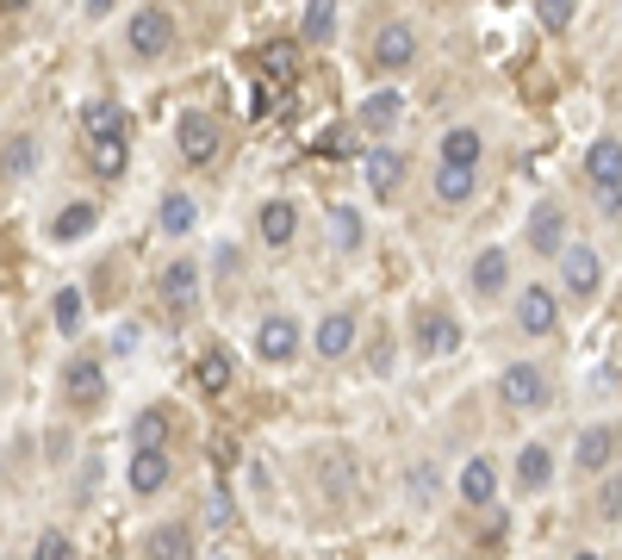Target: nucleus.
<instances>
[{
	"instance_id": "obj_1",
	"label": "nucleus",
	"mask_w": 622,
	"mask_h": 560,
	"mask_svg": "<svg viewBox=\"0 0 622 560\" xmlns=\"http://www.w3.org/2000/svg\"><path fill=\"white\" fill-rule=\"evenodd\" d=\"M125 50H131V57H169V50H175V20H169V13H162V7H137L131 20H125Z\"/></svg>"
},
{
	"instance_id": "obj_2",
	"label": "nucleus",
	"mask_w": 622,
	"mask_h": 560,
	"mask_svg": "<svg viewBox=\"0 0 622 560\" xmlns=\"http://www.w3.org/2000/svg\"><path fill=\"white\" fill-rule=\"evenodd\" d=\"M218 144H224V132H218V118L212 113H181L175 118V150L187 169H206L218 156Z\"/></svg>"
},
{
	"instance_id": "obj_3",
	"label": "nucleus",
	"mask_w": 622,
	"mask_h": 560,
	"mask_svg": "<svg viewBox=\"0 0 622 560\" xmlns=\"http://www.w3.org/2000/svg\"><path fill=\"white\" fill-rule=\"evenodd\" d=\"M498 399H505L510 411H542V405H548V374H542L535 362L505 367V380H498Z\"/></svg>"
},
{
	"instance_id": "obj_4",
	"label": "nucleus",
	"mask_w": 622,
	"mask_h": 560,
	"mask_svg": "<svg viewBox=\"0 0 622 560\" xmlns=\"http://www.w3.org/2000/svg\"><path fill=\"white\" fill-rule=\"evenodd\" d=\"M561 287L573 293V299H591V293L603 287V262L591 243H566L561 250Z\"/></svg>"
},
{
	"instance_id": "obj_5",
	"label": "nucleus",
	"mask_w": 622,
	"mask_h": 560,
	"mask_svg": "<svg viewBox=\"0 0 622 560\" xmlns=\"http://www.w3.org/2000/svg\"><path fill=\"white\" fill-rule=\"evenodd\" d=\"M156 293H162V306L175 311V318H194V306H199V262H169L162 281H156Z\"/></svg>"
},
{
	"instance_id": "obj_6",
	"label": "nucleus",
	"mask_w": 622,
	"mask_h": 560,
	"mask_svg": "<svg viewBox=\"0 0 622 560\" xmlns=\"http://www.w3.org/2000/svg\"><path fill=\"white\" fill-rule=\"evenodd\" d=\"M417 62V32L411 20H387L373 32V69H411Z\"/></svg>"
},
{
	"instance_id": "obj_7",
	"label": "nucleus",
	"mask_w": 622,
	"mask_h": 560,
	"mask_svg": "<svg viewBox=\"0 0 622 560\" xmlns=\"http://www.w3.org/2000/svg\"><path fill=\"white\" fill-rule=\"evenodd\" d=\"M255 355L274 367H287L292 355H299V324H292L287 311H274V318H262V330H255Z\"/></svg>"
},
{
	"instance_id": "obj_8",
	"label": "nucleus",
	"mask_w": 622,
	"mask_h": 560,
	"mask_svg": "<svg viewBox=\"0 0 622 560\" xmlns=\"http://www.w3.org/2000/svg\"><path fill=\"white\" fill-rule=\"evenodd\" d=\"M517 324H523V336H554V330H561V299H554L548 287H523Z\"/></svg>"
},
{
	"instance_id": "obj_9",
	"label": "nucleus",
	"mask_w": 622,
	"mask_h": 560,
	"mask_svg": "<svg viewBox=\"0 0 622 560\" xmlns=\"http://www.w3.org/2000/svg\"><path fill=\"white\" fill-rule=\"evenodd\" d=\"M169 473H175V461H169V448H131V492L137 499H156L162 485H169Z\"/></svg>"
},
{
	"instance_id": "obj_10",
	"label": "nucleus",
	"mask_w": 622,
	"mask_h": 560,
	"mask_svg": "<svg viewBox=\"0 0 622 560\" xmlns=\"http://www.w3.org/2000/svg\"><path fill=\"white\" fill-rule=\"evenodd\" d=\"M62 392H69V405H81V411L106 405V367H100V362H69Z\"/></svg>"
},
{
	"instance_id": "obj_11",
	"label": "nucleus",
	"mask_w": 622,
	"mask_h": 560,
	"mask_svg": "<svg viewBox=\"0 0 622 560\" xmlns=\"http://www.w3.org/2000/svg\"><path fill=\"white\" fill-rule=\"evenodd\" d=\"M529 250L535 255H561L566 250V213L554 199H542L535 213H529Z\"/></svg>"
},
{
	"instance_id": "obj_12",
	"label": "nucleus",
	"mask_w": 622,
	"mask_h": 560,
	"mask_svg": "<svg viewBox=\"0 0 622 560\" xmlns=\"http://www.w3.org/2000/svg\"><path fill=\"white\" fill-rule=\"evenodd\" d=\"M610 461H617V430H610V424H585L579 443H573V467H585V473H603Z\"/></svg>"
},
{
	"instance_id": "obj_13",
	"label": "nucleus",
	"mask_w": 622,
	"mask_h": 560,
	"mask_svg": "<svg viewBox=\"0 0 622 560\" xmlns=\"http://www.w3.org/2000/svg\"><path fill=\"white\" fill-rule=\"evenodd\" d=\"M311 348H318V362H343L355 348V311H331L324 324L311 330Z\"/></svg>"
},
{
	"instance_id": "obj_14",
	"label": "nucleus",
	"mask_w": 622,
	"mask_h": 560,
	"mask_svg": "<svg viewBox=\"0 0 622 560\" xmlns=\"http://www.w3.org/2000/svg\"><path fill=\"white\" fill-rule=\"evenodd\" d=\"M361 181L373 187V199H392L399 187H405V156H399V150H368V162H361Z\"/></svg>"
},
{
	"instance_id": "obj_15",
	"label": "nucleus",
	"mask_w": 622,
	"mask_h": 560,
	"mask_svg": "<svg viewBox=\"0 0 622 560\" xmlns=\"http://www.w3.org/2000/svg\"><path fill=\"white\" fill-rule=\"evenodd\" d=\"M255 231L268 250H287L292 237H299V213H292V199H268L262 213H255Z\"/></svg>"
},
{
	"instance_id": "obj_16",
	"label": "nucleus",
	"mask_w": 622,
	"mask_h": 560,
	"mask_svg": "<svg viewBox=\"0 0 622 560\" xmlns=\"http://www.w3.org/2000/svg\"><path fill=\"white\" fill-rule=\"evenodd\" d=\"M461 499L473 504V511H486V504L498 499V461H486V455H473V461L461 467Z\"/></svg>"
},
{
	"instance_id": "obj_17",
	"label": "nucleus",
	"mask_w": 622,
	"mask_h": 560,
	"mask_svg": "<svg viewBox=\"0 0 622 560\" xmlns=\"http://www.w3.org/2000/svg\"><path fill=\"white\" fill-rule=\"evenodd\" d=\"M466 281H473V293H480V299H498V293L510 287V255L505 250H480Z\"/></svg>"
},
{
	"instance_id": "obj_18",
	"label": "nucleus",
	"mask_w": 622,
	"mask_h": 560,
	"mask_svg": "<svg viewBox=\"0 0 622 560\" xmlns=\"http://www.w3.org/2000/svg\"><path fill=\"white\" fill-rule=\"evenodd\" d=\"M585 174H591V187H622V137H598L585 150Z\"/></svg>"
},
{
	"instance_id": "obj_19",
	"label": "nucleus",
	"mask_w": 622,
	"mask_h": 560,
	"mask_svg": "<svg viewBox=\"0 0 622 560\" xmlns=\"http://www.w3.org/2000/svg\"><path fill=\"white\" fill-rule=\"evenodd\" d=\"M125 162H131V137H88V169L100 181H118Z\"/></svg>"
},
{
	"instance_id": "obj_20",
	"label": "nucleus",
	"mask_w": 622,
	"mask_h": 560,
	"mask_svg": "<svg viewBox=\"0 0 622 560\" xmlns=\"http://www.w3.org/2000/svg\"><path fill=\"white\" fill-rule=\"evenodd\" d=\"M442 162H454V169H480V162H486V137L473 132V125L442 132Z\"/></svg>"
},
{
	"instance_id": "obj_21",
	"label": "nucleus",
	"mask_w": 622,
	"mask_h": 560,
	"mask_svg": "<svg viewBox=\"0 0 622 560\" xmlns=\"http://www.w3.org/2000/svg\"><path fill=\"white\" fill-rule=\"evenodd\" d=\"M143 560H194V536L181 523H162V529L143 536Z\"/></svg>"
},
{
	"instance_id": "obj_22",
	"label": "nucleus",
	"mask_w": 622,
	"mask_h": 560,
	"mask_svg": "<svg viewBox=\"0 0 622 560\" xmlns=\"http://www.w3.org/2000/svg\"><path fill=\"white\" fill-rule=\"evenodd\" d=\"M454 343H461V324H454V318H442V311H424V318H417V348H424V355H448Z\"/></svg>"
},
{
	"instance_id": "obj_23",
	"label": "nucleus",
	"mask_w": 622,
	"mask_h": 560,
	"mask_svg": "<svg viewBox=\"0 0 622 560\" xmlns=\"http://www.w3.org/2000/svg\"><path fill=\"white\" fill-rule=\"evenodd\" d=\"M169 430H175V418L162 405H143L131 418V448H169Z\"/></svg>"
},
{
	"instance_id": "obj_24",
	"label": "nucleus",
	"mask_w": 622,
	"mask_h": 560,
	"mask_svg": "<svg viewBox=\"0 0 622 560\" xmlns=\"http://www.w3.org/2000/svg\"><path fill=\"white\" fill-rule=\"evenodd\" d=\"M473 187H480V169H454V162L436 169V199H442V206H466Z\"/></svg>"
},
{
	"instance_id": "obj_25",
	"label": "nucleus",
	"mask_w": 622,
	"mask_h": 560,
	"mask_svg": "<svg viewBox=\"0 0 622 560\" xmlns=\"http://www.w3.org/2000/svg\"><path fill=\"white\" fill-rule=\"evenodd\" d=\"M94 225H100L94 206H88V199H69V206L57 213V225H50V237H57V243H81V237L94 231Z\"/></svg>"
},
{
	"instance_id": "obj_26",
	"label": "nucleus",
	"mask_w": 622,
	"mask_h": 560,
	"mask_svg": "<svg viewBox=\"0 0 622 560\" xmlns=\"http://www.w3.org/2000/svg\"><path fill=\"white\" fill-rule=\"evenodd\" d=\"M548 480H554V455H548L542 443H529L523 455H517V485H523V492H548Z\"/></svg>"
},
{
	"instance_id": "obj_27",
	"label": "nucleus",
	"mask_w": 622,
	"mask_h": 560,
	"mask_svg": "<svg viewBox=\"0 0 622 560\" xmlns=\"http://www.w3.org/2000/svg\"><path fill=\"white\" fill-rule=\"evenodd\" d=\"M50 324H57L62 336H76V330L88 324V293H81V287H57V299H50Z\"/></svg>"
},
{
	"instance_id": "obj_28",
	"label": "nucleus",
	"mask_w": 622,
	"mask_h": 560,
	"mask_svg": "<svg viewBox=\"0 0 622 560\" xmlns=\"http://www.w3.org/2000/svg\"><path fill=\"white\" fill-rule=\"evenodd\" d=\"M399 113H405V100L392 94V88H380V94L361 100V125H368V132H392V125H399Z\"/></svg>"
},
{
	"instance_id": "obj_29",
	"label": "nucleus",
	"mask_w": 622,
	"mask_h": 560,
	"mask_svg": "<svg viewBox=\"0 0 622 560\" xmlns=\"http://www.w3.org/2000/svg\"><path fill=\"white\" fill-rule=\"evenodd\" d=\"M81 132L88 137H125V113H118L113 100H88V106H81Z\"/></svg>"
},
{
	"instance_id": "obj_30",
	"label": "nucleus",
	"mask_w": 622,
	"mask_h": 560,
	"mask_svg": "<svg viewBox=\"0 0 622 560\" xmlns=\"http://www.w3.org/2000/svg\"><path fill=\"white\" fill-rule=\"evenodd\" d=\"M156 225H162V231L169 237H187L199 225V206L187 194H162V213H156Z\"/></svg>"
},
{
	"instance_id": "obj_31",
	"label": "nucleus",
	"mask_w": 622,
	"mask_h": 560,
	"mask_svg": "<svg viewBox=\"0 0 622 560\" xmlns=\"http://www.w3.org/2000/svg\"><path fill=\"white\" fill-rule=\"evenodd\" d=\"M299 32H306V44H331L336 38V0H306Z\"/></svg>"
},
{
	"instance_id": "obj_32",
	"label": "nucleus",
	"mask_w": 622,
	"mask_h": 560,
	"mask_svg": "<svg viewBox=\"0 0 622 560\" xmlns=\"http://www.w3.org/2000/svg\"><path fill=\"white\" fill-rule=\"evenodd\" d=\"M361 237H368V231H361V213H355V206H336V213H331V243L343 255H355V250H361Z\"/></svg>"
},
{
	"instance_id": "obj_33",
	"label": "nucleus",
	"mask_w": 622,
	"mask_h": 560,
	"mask_svg": "<svg viewBox=\"0 0 622 560\" xmlns=\"http://www.w3.org/2000/svg\"><path fill=\"white\" fill-rule=\"evenodd\" d=\"M231 348H206V355H199V387L206 392H224L231 387Z\"/></svg>"
},
{
	"instance_id": "obj_34",
	"label": "nucleus",
	"mask_w": 622,
	"mask_h": 560,
	"mask_svg": "<svg viewBox=\"0 0 622 560\" xmlns=\"http://www.w3.org/2000/svg\"><path fill=\"white\" fill-rule=\"evenodd\" d=\"M32 162H38V144H32V137H7V150H0V174H7V181H20V174H32Z\"/></svg>"
},
{
	"instance_id": "obj_35",
	"label": "nucleus",
	"mask_w": 622,
	"mask_h": 560,
	"mask_svg": "<svg viewBox=\"0 0 622 560\" xmlns=\"http://www.w3.org/2000/svg\"><path fill=\"white\" fill-rule=\"evenodd\" d=\"M262 69H268L274 81H292V76H299V44H292V38H274L268 50H262Z\"/></svg>"
},
{
	"instance_id": "obj_36",
	"label": "nucleus",
	"mask_w": 622,
	"mask_h": 560,
	"mask_svg": "<svg viewBox=\"0 0 622 560\" xmlns=\"http://www.w3.org/2000/svg\"><path fill=\"white\" fill-rule=\"evenodd\" d=\"M573 13H579V0H535L542 32H573Z\"/></svg>"
},
{
	"instance_id": "obj_37",
	"label": "nucleus",
	"mask_w": 622,
	"mask_h": 560,
	"mask_svg": "<svg viewBox=\"0 0 622 560\" xmlns=\"http://www.w3.org/2000/svg\"><path fill=\"white\" fill-rule=\"evenodd\" d=\"M32 560H76V541L62 536V529H44L38 548H32Z\"/></svg>"
},
{
	"instance_id": "obj_38",
	"label": "nucleus",
	"mask_w": 622,
	"mask_h": 560,
	"mask_svg": "<svg viewBox=\"0 0 622 560\" xmlns=\"http://www.w3.org/2000/svg\"><path fill=\"white\" fill-rule=\"evenodd\" d=\"M598 517L603 523H622V473H610V480L598 485Z\"/></svg>"
},
{
	"instance_id": "obj_39",
	"label": "nucleus",
	"mask_w": 622,
	"mask_h": 560,
	"mask_svg": "<svg viewBox=\"0 0 622 560\" xmlns=\"http://www.w3.org/2000/svg\"><path fill=\"white\" fill-rule=\"evenodd\" d=\"M405 492H411V504H429L436 499V467H411V480H405Z\"/></svg>"
},
{
	"instance_id": "obj_40",
	"label": "nucleus",
	"mask_w": 622,
	"mask_h": 560,
	"mask_svg": "<svg viewBox=\"0 0 622 560\" xmlns=\"http://www.w3.org/2000/svg\"><path fill=\"white\" fill-rule=\"evenodd\" d=\"M231 517H237V504L224 499V492H212V499H206V523H212V529H224Z\"/></svg>"
},
{
	"instance_id": "obj_41",
	"label": "nucleus",
	"mask_w": 622,
	"mask_h": 560,
	"mask_svg": "<svg viewBox=\"0 0 622 560\" xmlns=\"http://www.w3.org/2000/svg\"><path fill=\"white\" fill-rule=\"evenodd\" d=\"M598 213L622 225V187H598Z\"/></svg>"
},
{
	"instance_id": "obj_42",
	"label": "nucleus",
	"mask_w": 622,
	"mask_h": 560,
	"mask_svg": "<svg viewBox=\"0 0 622 560\" xmlns=\"http://www.w3.org/2000/svg\"><path fill=\"white\" fill-rule=\"evenodd\" d=\"M113 348H118V355H125V348H137V330H131V324H118V330H113Z\"/></svg>"
},
{
	"instance_id": "obj_43",
	"label": "nucleus",
	"mask_w": 622,
	"mask_h": 560,
	"mask_svg": "<svg viewBox=\"0 0 622 560\" xmlns=\"http://www.w3.org/2000/svg\"><path fill=\"white\" fill-rule=\"evenodd\" d=\"M113 7H118V0H88V20H106Z\"/></svg>"
},
{
	"instance_id": "obj_44",
	"label": "nucleus",
	"mask_w": 622,
	"mask_h": 560,
	"mask_svg": "<svg viewBox=\"0 0 622 560\" xmlns=\"http://www.w3.org/2000/svg\"><path fill=\"white\" fill-rule=\"evenodd\" d=\"M0 7H7V13H20V7H25V0H0Z\"/></svg>"
},
{
	"instance_id": "obj_45",
	"label": "nucleus",
	"mask_w": 622,
	"mask_h": 560,
	"mask_svg": "<svg viewBox=\"0 0 622 560\" xmlns=\"http://www.w3.org/2000/svg\"><path fill=\"white\" fill-rule=\"evenodd\" d=\"M212 560H231V555H224V548H218V555H212Z\"/></svg>"
},
{
	"instance_id": "obj_46",
	"label": "nucleus",
	"mask_w": 622,
	"mask_h": 560,
	"mask_svg": "<svg viewBox=\"0 0 622 560\" xmlns=\"http://www.w3.org/2000/svg\"><path fill=\"white\" fill-rule=\"evenodd\" d=\"M573 560H598V555H573Z\"/></svg>"
},
{
	"instance_id": "obj_47",
	"label": "nucleus",
	"mask_w": 622,
	"mask_h": 560,
	"mask_svg": "<svg viewBox=\"0 0 622 560\" xmlns=\"http://www.w3.org/2000/svg\"><path fill=\"white\" fill-rule=\"evenodd\" d=\"M498 7H510V0H498Z\"/></svg>"
}]
</instances>
